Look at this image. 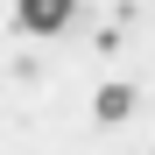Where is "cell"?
Returning <instances> with one entry per match:
<instances>
[{"instance_id":"obj_1","label":"cell","mask_w":155,"mask_h":155,"mask_svg":"<svg viewBox=\"0 0 155 155\" xmlns=\"http://www.w3.org/2000/svg\"><path fill=\"white\" fill-rule=\"evenodd\" d=\"M78 21V0H21V28L28 35H64Z\"/></svg>"},{"instance_id":"obj_2","label":"cell","mask_w":155,"mask_h":155,"mask_svg":"<svg viewBox=\"0 0 155 155\" xmlns=\"http://www.w3.org/2000/svg\"><path fill=\"white\" fill-rule=\"evenodd\" d=\"M127 113H134V85H99V99H92V120H99V127H120Z\"/></svg>"}]
</instances>
